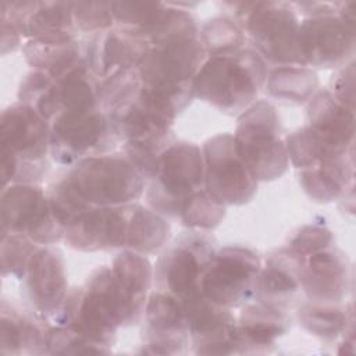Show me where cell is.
I'll return each mask as SVG.
<instances>
[{"label": "cell", "instance_id": "cell-29", "mask_svg": "<svg viewBox=\"0 0 356 356\" xmlns=\"http://www.w3.org/2000/svg\"><path fill=\"white\" fill-rule=\"evenodd\" d=\"M267 96L285 106L306 104L318 90L317 74L303 65L268 67L264 83Z\"/></svg>", "mask_w": 356, "mask_h": 356}, {"label": "cell", "instance_id": "cell-3", "mask_svg": "<svg viewBox=\"0 0 356 356\" xmlns=\"http://www.w3.org/2000/svg\"><path fill=\"white\" fill-rule=\"evenodd\" d=\"M220 6L225 15L239 24L249 47L268 67L302 65L298 44L300 19L292 3L224 1Z\"/></svg>", "mask_w": 356, "mask_h": 356}, {"label": "cell", "instance_id": "cell-36", "mask_svg": "<svg viewBox=\"0 0 356 356\" xmlns=\"http://www.w3.org/2000/svg\"><path fill=\"white\" fill-rule=\"evenodd\" d=\"M140 89L136 68L115 71L99 81V108L113 118L139 95Z\"/></svg>", "mask_w": 356, "mask_h": 356}, {"label": "cell", "instance_id": "cell-17", "mask_svg": "<svg viewBox=\"0 0 356 356\" xmlns=\"http://www.w3.org/2000/svg\"><path fill=\"white\" fill-rule=\"evenodd\" d=\"M142 320V353L185 355L189 350L184 305L172 295L154 289L149 295Z\"/></svg>", "mask_w": 356, "mask_h": 356}, {"label": "cell", "instance_id": "cell-28", "mask_svg": "<svg viewBox=\"0 0 356 356\" xmlns=\"http://www.w3.org/2000/svg\"><path fill=\"white\" fill-rule=\"evenodd\" d=\"M22 54L32 70L43 71L53 79L61 78L71 68L85 61L83 40L79 38L64 42L26 40L22 43Z\"/></svg>", "mask_w": 356, "mask_h": 356}, {"label": "cell", "instance_id": "cell-19", "mask_svg": "<svg viewBox=\"0 0 356 356\" xmlns=\"http://www.w3.org/2000/svg\"><path fill=\"white\" fill-rule=\"evenodd\" d=\"M129 204L90 207L64 229L63 242L79 252L125 249Z\"/></svg>", "mask_w": 356, "mask_h": 356}, {"label": "cell", "instance_id": "cell-9", "mask_svg": "<svg viewBox=\"0 0 356 356\" xmlns=\"http://www.w3.org/2000/svg\"><path fill=\"white\" fill-rule=\"evenodd\" d=\"M121 143L113 118L100 108L60 113L50 122V157L60 165L114 152Z\"/></svg>", "mask_w": 356, "mask_h": 356}, {"label": "cell", "instance_id": "cell-46", "mask_svg": "<svg viewBox=\"0 0 356 356\" xmlns=\"http://www.w3.org/2000/svg\"><path fill=\"white\" fill-rule=\"evenodd\" d=\"M355 7H356V3L352 1V0H349V1H337V15H338V18L353 29H356Z\"/></svg>", "mask_w": 356, "mask_h": 356}, {"label": "cell", "instance_id": "cell-26", "mask_svg": "<svg viewBox=\"0 0 356 356\" xmlns=\"http://www.w3.org/2000/svg\"><path fill=\"white\" fill-rule=\"evenodd\" d=\"M47 324L35 312H28L3 299L0 307V353L42 355L46 353Z\"/></svg>", "mask_w": 356, "mask_h": 356}, {"label": "cell", "instance_id": "cell-23", "mask_svg": "<svg viewBox=\"0 0 356 356\" xmlns=\"http://www.w3.org/2000/svg\"><path fill=\"white\" fill-rule=\"evenodd\" d=\"M300 292V259L285 246L271 252L261 263L253 300L285 309Z\"/></svg>", "mask_w": 356, "mask_h": 356}, {"label": "cell", "instance_id": "cell-15", "mask_svg": "<svg viewBox=\"0 0 356 356\" xmlns=\"http://www.w3.org/2000/svg\"><path fill=\"white\" fill-rule=\"evenodd\" d=\"M189 345L196 355H242L238 320L231 309L209 302L203 295L182 302Z\"/></svg>", "mask_w": 356, "mask_h": 356}, {"label": "cell", "instance_id": "cell-21", "mask_svg": "<svg viewBox=\"0 0 356 356\" xmlns=\"http://www.w3.org/2000/svg\"><path fill=\"white\" fill-rule=\"evenodd\" d=\"M300 288L307 300L342 303L350 289V261L346 253L334 245L302 259Z\"/></svg>", "mask_w": 356, "mask_h": 356}, {"label": "cell", "instance_id": "cell-27", "mask_svg": "<svg viewBox=\"0 0 356 356\" xmlns=\"http://www.w3.org/2000/svg\"><path fill=\"white\" fill-rule=\"evenodd\" d=\"M353 152L325 159L299 170V184L306 196L316 203H331L353 186Z\"/></svg>", "mask_w": 356, "mask_h": 356}, {"label": "cell", "instance_id": "cell-44", "mask_svg": "<svg viewBox=\"0 0 356 356\" xmlns=\"http://www.w3.org/2000/svg\"><path fill=\"white\" fill-rule=\"evenodd\" d=\"M0 33H1V56L13 53L22 47V33L18 25L8 15L0 13Z\"/></svg>", "mask_w": 356, "mask_h": 356}, {"label": "cell", "instance_id": "cell-5", "mask_svg": "<svg viewBox=\"0 0 356 356\" xmlns=\"http://www.w3.org/2000/svg\"><path fill=\"white\" fill-rule=\"evenodd\" d=\"M53 324L70 325L86 338L111 348L117 331L128 325V316L110 267H97L81 286L70 289Z\"/></svg>", "mask_w": 356, "mask_h": 356}, {"label": "cell", "instance_id": "cell-18", "mask_svg": "<svg viewBox=\"0 0 356 356\" xmlns=\"http://www.w3.org/2000/svg\"><path fill=\"white\" fill-rule=\"evenodd\" d=\"M0 13L14 19L26 40L64 42L78 38L72 1H3Z\"/></svg>", "mask_w": 356, "mask_h": 356}, {"label": "cell", "instance_id": "cell-10", "mask_svg": "<svg viewBox=\"0 0 356 356\" xmlns=\"http://www.w3.org/2000/svg\"><path fill=\"white\" fill-rule=\"evenodd\" d=\"M216 250V239L204 231L189 229L181 234L153 267L156 291L170 293L181 302L202 295V277Z\"/></svg>", "mask_w": 356, "mask_h": 356}, {"label": "cell", "instance_id": "cell-7", "mask_svg": "<svg viewBox=\"0 0 356 356\" xmlns=\"http://www.w3.org/2000/svg\"><path fill=\"white\" fill-rule=\"evenodd\" d=\"M281 134V118L270 100H256L238 115L235 147L259 182L280 178L289 165Z\"/></svg>", "mask_w": 356, "mask_h": 356}, {"label": "cell", "instance_id": "cell-37", "mask_svg": "<svg viewBox=\"0 0 356 356\" xmlns=\"http://www.w3.org/2000/svg\"><path fill=\"white\" fill-rule=\"evenodd\" d=\"M225 211L227 206L217 202L203 188L184 202L177 218L189 229L211 231L222 222Z\"/></svg>", "mask_w": 356, "mask_h": 356}, {"label": "cell", "instance_id": "cell-20", "mask_svg": "<svg viewBox=\"0 0 356 356\" xmlns=\"http://www.w3.org/2000/svg\"><path fill=\"white\" fill-rule=\"evenodd\" d=\"M306 127L331 157L353 152L355 110L341 104L328 89H318L306 103Z\"/></svg>", "mask_w": 356, "mask_h": 356}, {"label": "cell", "instance_id": "cell-6", "mask_svg": "<svg viewBox=\"0 0 356 356\" xmlns=\"http://www.w3.org/2000/svg\"><path fill=\"white\" fill-rule=\"evenodd\" d=\"M63 175L92 207L131 204L146 189V179L122 150L86 157Z\"/></svg>", "mask_w": 356, "mask_h": 356}, {"label": "cell", "instance_id": "cell-16", "mask_svg": "<svg viewBox=\"0 0 356 356\" xmlns=\"http://www.w3.org/2000/svg\"><path fill=\"white\" fill-rule=\"evenodd\" d=\"M24 295L31 309L47 324H53L70 292L65 263L53 246H39L22 278Z\"/></svg>", "mask_w": 356, "mask_h": 356}, {"label": "cell", "instance_id": "cell-31", "mask_svg": "<svg viewBox=\"0 0 356 356\" xmlns=\"http://www.w3.org/2000/svg\"><path fill=\"white\" fill-rule=\"evenodd\" d=\"M298 321L313 337L334 342L353 327L352 306L307 300L298 309Z\"/></svg>", "mask_w": 356, "mask_h": 356}, {"label": "cell", "instance_id": "cell-22", "mask_svg": "<svg viewBox=\"0 0 356 356\" xmlns=\"http://www.w3.org/2000/svg\"><path fill=\"white\" fill-rule=\"evenodd\" d=\"M83 49L88 67L99 79H103L120 70H138L149 44L114 26L88 36L83 40Z\"/></svg>", "mask_w": 356, "mask_h": 356}, {"label": "cell", "instance_id": "cell-30", "mask_svg": "<svg viewBox=\"0 0 356 356\" xmlns=\"http://www.w3.org/2000/svg\"><path fill=\"white\" fill-rule=\"evenodd\" d=\"M170 236L171 225L164 216L138 202L129 204L125 249L145 256L153 254L168 243Z\"/></svg>", "mask_w": 356, "mask_h": 356}, {"label": "cell", "instance_id": "cell-12", "mask_svg": "<svg viewBox=\"0 0 356 356\" xmlns=\"http://www.w3.org/2000/svg\"><path fill=\"white\" fill-rule=\"evenodd\" d=\"M0 222V234H21L39 246L56 245L64 235L39 184H10L1 188Z\"/></svg>", "mask_w": 356, "mask_h": 356}, {"label": "cell", "instance_id": "cell-14", "mask_svg": "<svg viewBox=\"0 0 356 356\" xmlns=\"http://www.w3.org/2000/svg\"><path fill=\"white\" fill-rule=\"evenodd\" d=\"M298 44L302 65L338 70L353 60L356 29L342 22L337 14L303 18Z\"/></svg>", "mask_w": 356, "mask_h": 356}, {"label": "cell", "instance_id": "cell-11", "mask_svg": "<svg viewBox=\"0 0 356 356\" xmlns=\"http://www.w3.org/2000/svg\"><path fill=\"white\" fill-rule=\"evenodd\" d=\"M261 263L259 253L248 246L217 249L202 277V295L221 307H242L253 299Z\"/></svg>", "mask_w": 356, "mask_h": 356}, {"label": "cell", "instance_id": "cell-39", "mask_svg": "<svg viewBox=\"0 0 356 356\" xmlns=\"http://www.w3.org/2000/svg\"><path fill=\"white\" fill-rule=\"evenodd\" d=\"M46 195L50 209L63 229H65L92 207L78 195L64 175L58 177L57 181L50 184Z\"/></svg>", "mask_w": 356, "mask_h": 356}, {"label": "cell", "instance_id": "cell-25", "mask_svg": "<svg viewBox=\"0 0 356 356\" xmlns=\"http://www.w3.org/2000/svg\"><path fill=\"white\" fill-rule=\"evenodd\" d=\"M291 316L285 309L250 300L241 309L238 330L242 353H268L275 341L291 330Z\"/></svg>", "mask_w": 356, "mask_h": 356}, {"label": "cell", "instance_id": "cell-45", "mask_svg": "<svg viewBox=\"0 0 356 356\" xmlns=\"http://www.w3.org/2000/svg\"><path fill=\"white\" fill-rule=\"evenodd\" d=\"M298 15L303 18L318 17V15H330L337 14V1L327 3V1H296L292 3Z\"/></svg>", "mask_w": 356, "mask_h": 356}, {"label": "cell", "instance_id": "cell-24", "mask_svg": "<svg viewBox=\"0 0 356 356\" xmlns=\"http://www.w3.org/2000/svg\"><path fill=\"white\" fill-rule=\"evenodd\" d=\"M110 271L125 306L128 325H134L143 317L153 285V266L145 254L122 249L113 259Z\"/></svg>", "mask_w": 356, "mask_h": 356}, {"label": "cell", "instance_id": "cell-2", "mask_svg": "<svg viewBox=\"0 0 356 356\" xmlns=\"http://www.w3.org/2000/svg\"><path fill=\"white\" fill-rule=\"evenodd\" d=\"M267 72L268 65L250 47L206 57L193 79V95L224 114L239 115L257 100Z\"/></svg>", "mask_w": 356, "mask_h": 356}, {"label": "cell", "instance_id": "cell-42", "mask_svg": "<svg viewBox=\"0 0 356 356\" xmlns=\"http://www.w3.org/2000/svg\"><path fill=\"white\" fill-rule=\"evenodd\" d=\"M335 245L331 229L320 224H305L289 236L285 248L300 260Z\"/></svg>", "mask_w": 356, "mask_h": 356}, {"label": "cell", "instance_id": "cell-43", "mask_svg": "<svg viewBox=\"0 0 356 356\" xmlns=\"http://www.w3.org/2000/svg\"><path fill=\"white\" fill-rule=\"evenodd\" d=\"M330 93L345 107L355 110V64L353 60L335 70L330 81Z\"/></svg>", "mask_w": 356, "mask_h": 356}, {"label": "cell", "instance_id": "cell-34", "mask_svg": "<svg viewBox=\"0 0 356 356\" xmlns=\"http://www.w3.org/2000/svg\"><path fill=\"white\" fill-rule=\"evenodd\" d=\"M17 97L19 103L32 107L49 122L60 114L57 82L43 71L31 70L21 79Z\"/></svg>", "mask_w": 356, "mask_h": 356}, {"label": "cell", "instance_id": "cell-40", "mask_svg": "<svg viewBox=\"0 0 356 356\" xmlns=\"http://www.w3.org/2000/svg\"><path fill=\"white\" fill-rule=\"evenodd\" d=\"M39 248L38 243L21 234H1L0 242V261L1 275H11L22 280L29 261Z\"/></svg>", "mask_w": 356, "mask_h": 356}, {"label": "cell", "instance_id": "cell-35", "mask_svg": "<svg viewBox=\"0 0 356 356\" xmlns=\"http://www.w3.org/2000/svg\"><path fill=\"white\" fill-rule=\"evenodd\" d=\"M199 40L207 57L236 53L248 43L239 24L225 14L204 21L199 29Z\"/></svg>", "mask_w": 356, "mask_h": 356}, {"label": "cell", "instance_id": "cell-1", "mask_svg": "<svg viewBox=\"0 0 356 356\" xmlns=\"http://www.w3.org/2000/svg\"><path fill=\"white\" fill-rule=\"evenodd\" d=\"M50 122L19 102L0 115L1 188L39 184L49 171Z\"/></svg>", "mask_w": 356, "mask_h": 356}, {"label": "cell", "instance_id": "cell-8", "mask_svg": "<svg viewBox=\"0 0 356 356\" xmlns=\"http://www.w3.org/2000/svg\"><path fill=\"white\" fill-rule=\"evenodd\" d=\"M204 188L202 147L193 142L174 140L157 160L153 178L145 189L146 203L159 214L177 218L184 202Z\"/></svg>", "mask_w": 356, "mask_h": 356}, {"label": "cell", "instance_id": "cell-32", "mask_svg": "<svg viewBox=\"0 0 356 356\" xmlns=\"http://www.w3.org/2000/svg\"><path fill=\"white\" fill-rule=\"evenodd\" d=\"M99 81L88 67L86 60L56 79L60 113H81L99 108Z\"/></svg>", "mask_w": 356, "mask_h": 356}, {"label": "cell", "instance_id": "cell-13", "mask_svg": "<svg viewBox=\"0 0 356 356\" xmlns=\"http://www.w3.org/2000/svg\"><path fill=\"white\" fill-rule=\"evenodd\" d=\"M204 188L224 206H242L257 192L259 181L236 152L232 134L209 138L202 146Z\"/></svg>", "mask_w": 356, "mask_h": 356}, {"label": "cell", "instance_id": "cell-38", "mask_svg": "<svg viewBox=\"0 0 356 356\" xmlns=\"http://www.w3.org/2000/svg\"><path fill=\"white\" fill-rule=\"evenodd\" d=\"M111 348L100 345L70 325L50 324L46 332V353L49 355H88L110 353Z\"/></svg>", "mask_w": 356, "mask_h": 356}, {"label": "cell", "instance_id": "cell-4", "mask_svg": "<svg viewBox=\"0 0 356 356\" xmlns=\"http://www.w3.org/2000/svg\"><path fill=\"white\" fill-rule=\"evenodd\" d=\"M206 57L199 36L149 46L138 67L142 86L178 115L195 99L193 79Z\"/></svg>", "mask_w": 356, "mask_h": 356}, {"label": "cell", "instance_id": "cell-33", "mask_svg": "<svg viewBox=\"0 0 356 356\" xmlns=\"http://www.w3.org/2000/svg\"><path fill=\"white\" fill-rule=\"evenodd\" d=\"M111 6L115 28L146 43L167 8V3L156 1H111Z\"/></svg>", "mask_w": 356, "mask_h": 356}, {"label": "cell", "instance_id": "cell-41", "mask_svg": "<svg viewBox=\"0 0 356 356\" xmlns=\"http://www.w3.org/2000/svg\"><path fill=\"white\" fill-rule=\"evenodd\" d=\"M72 17L78 33L88 36L115 26L111 1H72Z\"/></svg>", "mask_w": 356, "mask_h": 356}]
</instances>
